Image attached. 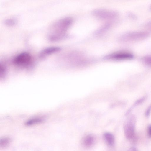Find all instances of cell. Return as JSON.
I'll return each instance as SVG.
<instances>
[{
    "label": "cell",
    "instance_id": "obj_10",
    "mask_svg": "<svg viewBox=\"0 0 151 151\" xmlns=\"http://www.w3.org/2000/svg\"><path fill=\"white\" fill-rule=\"evenodd\" d=\"M43 120L40 118H35L29 120L26 123L27 126H31L40 123L42 122Z\"/></svg>",
    "mask_w": 151,
    "mask_h": 151
},
{
    "label": "cell",
    "instance_id": "obj_5",
    "mask_svg": "<svg viewBox=\"0 0 151 151\" xmlns=\"http://www.w3.org/2000/svg\"><path fill=\"white\" fill-rule=\"evenodd\" d=\"M135 120L134 117H131L124 125V134L126 137L128 139H132L134 136Z\"/></svg>",
    "mask_w": 151,
    "mask_h": 151
},
{
    "label": "cell",
    "instance_id": "obj_16",
    "mask_svg": "<svg viewBox=\"0 0 151 151\" xmlns=\"http://www.w3.org/2000/svg\"><path fill=\"white\" fill-rule=\"evenodd\" d=\"M151 111V105L147 109L145 113V115L146 116H148L149 115Z\"/></svg>",
    "mask_w": 151,
    "mask_h": 151
},
{
    "label": "cell",
    "instance_id": "obj_2",
    "mask_svg": "<svg viewBox=\"0 0 151 151\" xmlns=\"http://www.w3.org/2000/svg\"><path fill=\"white\" fill-rule=\"evenodd\" d=\"M149 35L148 32L143 31L130 32L123 35L120 37V40L123 42H134L142 40Z\"/></svg>",
    "mask_w": 151,
    "mask_h": 151
},
{
    "label": "cell",
    "instance_id": "obj_4",
    "mask_svg": "<svg viewBox=\"0 0 151 151\" xmlns=\"http://www.w3.org/2000/svg\"><path fill=\"white\" fill-rule=\"evenodd\" d=\"M32 61L31 55L27 52H23L17 55L14 58L13 63L19 66H26L29 65Z\"/></svg>",
    "mask_w": 151,
    "mask_h": 151
},
{
    "label": "cell",
    "instance_id": "obj_6",
    "mask_svg": "<svg viewBox=\"0 0 151 151\" xmlns=\"http://www.w3.org/2000/svg\"><path fill=\"white\" fill-rule=\"evenodd\" d=\"M134 55L131 53L120 52L110 54L105 56L104 58L107 60H122L132 59Z\"/></svg>",
    "mask_w": 151,
    "mask_h": 151
},
{
    "label": "cell",
    "instance_id": "obj_7",
    "mask_svg": "<svg viewBox=\"0 0 151 151\" xmlns=\"http://www.w3.org/2000/svg\"><path fill=\"white\" fill-rule=\"evenodd\" d=\"M61 48L58 47H48L43 49L40 54V57H43L47 55L56 52L60 51Z\"/></svg>",
    "mask_w": 151,
    "mask_h": 151
},
{
    "label": "cell",
    "instance_id": "obj_15",
    "mask_svg": "<svg viewBox=\"0 0 151 151\" xmlns=\"http://www.w3.org/2000/svg\"><path fill=\"white\" fill-rule=\"evenodd\" d=\"M147 133L148 137L151 138V125H150L148 127Z\"/></svg>",
    "mask_w": 151,
    "mask_h": 151
},
{
    "label": "cell",
    "instance_id": "obj_13",
    "mask_svg": "<svg viewBox=\"0 0 151 151\" xmlns=\"http://www.w3.org/2000/svg\"><path fill=\"white\" fill-rule=\"evenodd\" d=\"M142 60L145 65L151 66V55L144 56L142 58Z\"/></svg>",
    "mask_w": 151,
    "mask_h": 151
},
{
    "label": "cell",
    "instance_id": "obj_8",
    "mask_svg": "<svg viewBox=\"0 0 151 151\" xmlns=\"http://www.w3.org/2000/svg\"><path fill=\"white\" fill-rule=\"evenodd\" d=\"M94 142L93 137L91 134H88L84 137L83 140V144L85 147H89L93 145Z\"/></svg>",
    "mask_w": 151,
    "mask_h": 151
},
{
    "label": "cell",
    "instance_id": "obj_11",
    "mask_svg": "<svg viewBox=\"0 0 151 151\" xmlns=\"http://www.w3.org/2000/svg\"><path fill=\"white\" fill-rule=\"evenodd\" d=\"M11 142V139L8 137L3 138L0 140V146L1 147H4L8 146Z\"/></svg>",
    "mask_w": 151,
    "mask_h": 151
},
{
    "label": "cell",
    "instance_id": "obj_9",
    "mask_svg": "<svg viewBox=\"0 0 151 151\" xmlns=\"http://www.w3.org/2000/svg\"><path fill=\"white\" fill-rule=\"evenodd\" d=\"M104 138L106 143L109 146H113L114 143V138L113 135L109 132L105 133L103 135Z\"/></svg>",
    "mask_w": 151,
    "mask_h": 151
},
{
    "label": "cell",
    "instance_id": "obj_17",
    "mask_svg": "<svg viewBox=\"0 0 151 151\" xmlns=\"http://www.w3.org/2000/svg\"><path fill=\"white\" fill-rule=\"evenodd\" d=\"M127 151H137L136 148L134 147H132L129 148Z\"/></svg>",
    "mask_w": 151,
    "mask_h": 151
},
{
    "label": "cell",
    "instance_id": "obj_3",
    "mask_svg": "<svg viewBox=\"0 0 151 151\" xmlns=\"http://www.w3.org/2000/svg\"><path fill=\"white\" fill-rule=\"evenodd\" d=\"M93 15L102 19H109L116 17L118 13L114 11L104 9H96L92 12Z\"/></svg>",
    "mask_w": 151,
    "mask_h": 151
},
{
    "label": "cell",
    "instance_id": "obj_12",
    "mask_svg": "<svg viewBox=\"0 0 151 151\" xmlns=\"http://www.w3.org/2000/svg\"><path fill=\"white\" fill-rule=\"evenodd\" d=\"M110 26V24H106L97 30L95 33L96 35L102 34L108 29Z\"/></svg>",
    "mask_w": 151,
    "mask_h": 151
},
{
    "label": "cell",
    "instance_id": "obj_14",
    "mask_svg": "<svg viewBox=\"0 0 151 151\" xmlns=\"http://www.w3.org/2000/svg\"><path fill=\"white\" fill-rule=\"evenodd\" d=\"M4 23L6 25L12 26L15 23V21L13 19H9L6 20L4 22Z\"/></svg>",
    "mask_w": 151,
    "mask_h": 151
},
{
    "label": "cell",
    "instance_id": "obj_1",
    "mask_svg": "<svg viewBox=\"0 0 151 151\" xmlns=\"http://www.w3.org/2000/svg\"><path fill=\"white\" fill-rule=\"evenodd\" d=\"M73 19L66 17L55 22L51 26L48 38L50 41H55L61 40L66 37V33L72 24Z\"/></svg>",
    "mask_w": 151,
    "mask_h": 151
}]
</instances>
